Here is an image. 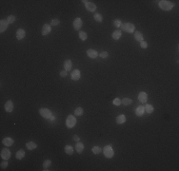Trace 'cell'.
Masks as SVG:
<instances>
[{
    "label": "cell",
    "mask_w": 179,
    "mask_h": 171,
    "mask_svg": "<svg viewBox=\"0 0 179 171\" xmlns=\"http://www.w3.org/2000/svg\"><path fill=\"white\" fill-rule=\"evenodd\" d=\"M104 155H105L106 158H108V159H111V158H112L114 156V151H113L111 146H106L104 147Z\"/></svg>",
    "instance_id": "obj_4"
},
{
    "label": "cell",
    "mask_w": 179,
    "mask_h": 171,
    "mask_svg": "<svg viewBox=\"0 0 179 171\" xmlns=\"http://www.w3.org/2000/svg\"><path fill=\"white\" fill-rule=\"evenodd\" d=\"M72 67H73V63H72V61H71L70 59H68V60H66V61L64 62V68H65L66 71L71 70V69H72Z\"/></svg>",
    "instance_id": "obj_18"
},
{
    "label": "cell",
    "mask_w": 179,
    "mask_h": 171,
    "mask_svg": "<svg viewBox=\"0 0 179 171\" xmlns=\"http://www.w3.org/2000/svg\"><path fill=\"white\" fill-rule=\"evenodd\" d=\"M83 112H84V110L82 107H77L76 109L74 110V114L76 115V116H81L82 114H83Z\"/></svg>",
    "instance_id": "obj_30"
},
{
    "label": "cell",
    "mask_w": 179,
    "mask_h": 171,
    "mask_svg": "<svg viewBox=\"0 0 179 171\" xmlns=\"http://www.w3.org/2000/svg\"><path fill=\"white\" fill-rule=\"evenodd\" d=\"M26 147H27V148H28L29 150H33V149L36 148L37 146L34 142H29V143L26 144Z\"/></svg>",
    "instance_id": "obj_23"
},
{
    "label": "cell",
    "mask_w": 179,
    "mask_h": 171,
    "mask_svg": "<svg viewBox=\"0 0 179 171\" xmlns=\"http://www.w3.org/2000/svg\"><path fill=\"white\" fill-rule=\"evenodd\" d=\"M51 165V160H45L43 163V168L44 170H48V168L50 167V165Z\"/></svg>",
    "instance_id": "obj_26"
},
{
    "label": "cell",
    "mask_w": 179,
    "mask_h": 171,
    "mask_svg": "<svg viewBox=\"0 0 179 171\" xmlns=\"http://www.w3.org/2000/svg\"><path fill=\"white\" fill-rule=\"evenodd\" d=\"M112 103H113L114 106H120V104H121V100H120L119 98H115V99L112 101Z\"/></svg>",
    "instance_id": "obj_35"
},
{
    "label": "cell",
    "mask_w": 179,
    "mask_h": 171,
    "mask_svg": "<svg viewBox=\"0 0 179 171\" xmlns=\"http://www.w3.org/2000/svg\"><path fill=\"white\" fill-rule=\"evenodd\" d=\"M8 165H9V164H8V162L7 161H5V162H2L1 163V165H0V166H1V168H7L8 167Z\"/></svg>",
    "instance_id": "obj_38"
},
{
    "label": "cell",
    "mask_w": 179,
    "mask_h": 171,
    "mask_svg": "<svg viewBox=\"0 0 179 171\" xmlns=\"http://www.w3.org/2000/svg\"><path fill=\"white\" fill-rule=\"evenodd\" d=\"M121 36H122V31H114L112 32V38L114 40H118Z\"/></svg>",
    "instance_id": "obj_24"
},
{
    "label": "cell",
    "mask_w": 179,
    "mask_h": 171,
    "mask_svg": "<svg viewBox=\"0 0 179 171\" xmlns=\"http://www.w3.org/2000/svg\"><path fill=\"white\" fill-rule=\"evenodd\" d=\"M147 99H148V95H147L146 92L141 91L138 94V100H139L141 103H146V102H147Z\"/></svg>",
    "instance_id": "obj_12"
},
{
    "label": "cell",
    "mask_w": 179,
    "mask_h": 171,
    "mask_svg": "<svg viewBox=\"0 0 179 171\" xmlns=\"http://www.w3.org/2000/svg\"><path fill=\"white\" fill-rule=\"evenodd\" d=\"M2 143H3V145L5 147H11V146L13 145V139L10 138V137H6V138H4L2 140Z\"/></svg>",
    "instance_id": "obj_13"
},
{
    "label": "cell",
    "mask_w": 179,
    "mask_h": 171,
    "mask_svg": "<svg viewBox=\"0 0 179 171\" xmlns=\"http://www.w3.org/2000/svg\"><path fill=\"white\" fill-rule=\"evenodd\" d=\"M113 25H114L116 28H120V27L123 25V23H122V21H121L120 19H115V20L113 21Z\"/></svg>",
    "instance_id": "obj_32"
},
{
    "label": "cell",
    "mask_w": 179,
    "mask_h": 171,
    "mask_svg": "<svg viewBox=\"0 0 179 171\" xmlns=\"http://www.w3.org/2000/svg\"><path fill=\"white\" fill-rule=\"evenodd\" d=\"M132 103V100L130 98H124L123 100H121V104L125 105V106H129Z\"/></svg>",
    "instance_id": "obj_28"
},
{
    "label": "cell",
    "mask_w": 179,
    "mask_h": 171,
    "mask_svg": "<svg viewBox=\"0 0 179 171\" xmlns=\"http://www.w3.org/2000/svg\"><path fill=\"white\" fill-rule=\"evenodd\" d=\"M87 54H88V56H89L90 58H93V59L96 58V57L98 56L97 51L94 50V49H88V50H87Z\"/></svg>",
    "instance_id": "obj_16"
},
{
    "label": "cell",
    "mask_w": 179,
    "mask_h": 171,
    "mask_svg": "<svg viewBox=\"0 0 179 171\" xmlns=\"http://www.w3.org/2000/svg\"><path fill=\"white\" fill-rule=\"evenodd\" d=\"M39 113H40V115L45 118V119H51V117H52V113H51V111L48 108H40L39 109Z\"/></svg>",
    "instance_id": "obj_5"
},
{
    "label": "cell",
    "mask_w": 179,
    "mask_h": 171,
    "mask_svg": "<svg viewBox=\"0 0 179 171\" xmlns=\"http://www.w3.org/2000/svg\"><path fill=\"white\" fill-rule=\"evenodd\" d=\"M158 5L160 7V9H162L163 11H167V12L171 11L174 7V4L169 0H161V1H159Z\"/></svg>",
    "instance_id": "obj_1"
},
{
    "label": "cell",
    "mask_w": 179,
    "mask_h": 171,
    "mask_svg": "<svg viewBox=\"0 0 179 171\" xmlns=\"http://www.w3.org/2000/svg\"><path fill=\"white\" fill-rule=\"evenodd\" d=\"M67 73H68V71L63 70V71L60 72V76H61V77H65V76H67Z\"/></svg>",
    "instance_id": "obj_40"
},
{
    "label": "cell",
    "mask_w": 179,
    "mask_h": 171,
    "mask_svg": "<svg viewBox=\"0 0 179 171\" xmlns=\"http://www.w3.org/2000/svg\"><path fill=\"white\" fill-rule=\"evenodd\" d=\"M102 151L101 147H93V154H99V153Z\"/></svg>",
    "instance_id": "obj_33"
},
{
    "label": "cell",
    "mask_w": 179,
    "mask_h": 171,
    "mask_svg": "<svg viewBox=\"0 0 179 171\" xmlns=\"http://www.w3.org/2000/svg\"><path fill=\"white\" fill-rule=\"evenodd\" d=\"M79 38H80L82 41H85L88 38V35L85 31H79Z\"/></svg>",
    "instance_id": "obj_29"
},
{
    "label": "cell",
    "mask_w": 179,
    "mask_h": 171,
    "mask_svg": "<svg viewBox=\"0 0 179 171\" xmlns=\"http://www.w3.org/2000/svg\"><path fill=\"white\" fill-rule=\"evenodd\" d=\"M145 111H147L148 113H153V105H151V104H147L145 107Z\"/></svg>",
    "instance_id": "obj_25"
},
{
    "label": "cell",
    "mask_w": 179,
    "mask_h": 171,
    "mask_svg": "<svg viewBox=\"0 0 179 171\" xmlns=\"http://www.w3.org/2000/svg\"><path fill=\"white\" fill-rule=\"evenodd\" d=\"M75 149L78 153H82L84 150V145L81 143V142H77L76 146H75Z\"/></svg>",
    "instance_id": "obj_21"
},
{
    "label": "cell",
    "mask_w": 179,
    "mask_h": 171,
    "mask_svg": "<svg viewBox=\"0 0 179 171\" xmlns=\"http://www.w3.org/2000/svg\"><path fill=\"white\" fill-rule=\"evenodd\" d=\"M73 139L74 141H76V142H79V137L77 136V135H74V137H73Z\"/></svg>",
    "instance_id": "obj_41"
},
{
    "label": "cell",
    "mask_w": 179,
    "mask_h": 171,
    "mask_svg": "<svg viewBox=\"0 0 179 171\" xmlns=\"http://www.w3.org/2000/svg\"><path fill=\"white\" fill-rule=\"evenodd\" d=\"M99 56H100L101 58H107V57L109 56V53H108L107 51H102V52L99 54Z\"/></svg>",
    "instance_id": "obj_37"
},
{
    "label": "cell",
    "mask_w": 179,
    "mask_h": 171,
    "mask_svg": "<svg viewBox=\"0 0 179 171\" xmlns=\"http://www.w3.org/2000/svg\"><path fill=\"white\" fill-rule=\"evenodd\" d=\"M76 125V118L74 115H69L66 120V126L68 128H73Z\"/></svg>",
    "instance_id": "obj_3"
},
{
    "label": "cell",
    "mask_w": 179,
    "mask_h": 171,
    "mask_svg": "<svg viewBox=\"0 0 179 171\" xmlns=\"http://www.w3.org/2000/svg\"><path fill=\"white\" fill-rule=\"evenodd\" d=\"M94 20L96 22H102L103 21V17H102V15L100 13H95L94 14Z\"/></svg>",
    "instance_id": "obj_31"
},
{
    "label": "cell",
    "mask_w": 179,
    "mask_h": 171,
    "mask_svg": "<svg viewBox=\"0 0 179 171\" xmlns=\"http://www.w3.org/2000/svg\"><path fill=\"white\" fill-rule=\"evenodd\" d=\"M82 26H83V21H82V19L79 18V17H77V18L74 19V30H76V31H79Z\"/></svg>",
    "instance_id": "obj_8"
},
{
    "label": "cell",
    "mask_w": 179,
    "mask_h": 171,
    "mask_svg": "<svg viewBox=\"0 0 179 171\" xmlns=\"http://www.w3.org/2000/svg\"><path fill=\"white\" fill-rule=\"evenodd\" d=\"M1 158L4 161H8L11 158V151L8 148H3L1 150Z\"/></svg>",
    "instance_id": "obj_7"
},
{
    "label": "cell",
    "mask_w": 179,
    "mask_h": 171,
    "mask_svg": "<svg viewBox=\"0 0 179 171\" xmlns=\"http://www.w3.org/2000/svg\"><path fill=\"white\" fill-rule=\"evenodd\" d=\"M144 113H145V107H144L143 106H139V107L135 109V114L137 116H139V117L143 116Z\"/></svg>",
    "instance_id": "obj_17"
},
{
    "label": "cell",
    "mask_w": 179,
    "mask_h": 171,
    "mask_svg": "<svg viewBox=\"0 0 179 171\" xmlns=\"http://www.w3.org/2000/svg\"><path fill=\"white\" fill-rule=\"evenodd\" d=\"M8 22H9V24H12L14 21H15V16L14 15H10V16H8Z\"/></svg>",
    "instance_id": "obj_34"
},
{
    "label": "cell",
    "mask_w": 179,
    "mask_h": 171,
    "mask_svg": "<svg viewBox=\"0 0 179 171\" xmlns=\"http://www.w3.org/2000/svg\"><path fill=\"white\" fill-rule=\"evenodd\" d=\"M80 76L81 73L79 69H74V71L72 72V79L74 80V81H78V80L80 79Z\"/></svg>",
    "instance_id": "obj_10"
},
{
    "label": "cell",
    "mask_w": 179,
    "mask_h": 171,
    "mask_svg": "<svg viewBox=\"0 0 179 171\" xmlns=\"http://www.w3.org/2000/svg\"><path fill=\"white\" fill-rule=\"evenodd\" d=\"M121 31H127L129 33H132L135 31V27L132 23H126V24H123L121 27H120Z\"/></svg>",
    "instance_id": "obj_2"
},
{
    "label": "cell",
    "mask_w": 179,
    "mask_h": 171,
    "mask_svg": "<svg viewBox=\"0 0 179 171\" xmlns=\"http://www.w3.org/2000/svg\"><path fill=\"white\" fill-rule=\"evenodd\" d=\"M125 122H126V116L124 114H120V115H118L116 117V123L118 125H122Z\"/></svg>",
    "instance_id": "obj_19"
},
{
    "label": "cell",
    "mask_w": 179,
    "mask_h": 171,
    "mask_svg": "<svg viewBox=\"0 0 179 171\" xmlns=\"http://www.w3.org/2000/svg\"><path fill=\"white\" fill-rule=\"evenodd\" d=\"M51 25L45 24L43 26V28H42V31H41V33H42V35H48L50 32H51Z\"/></svg>",
    "instance_id": "obj_11"
},
{
    "label": "cell",
    "mask_w": 179,
    "mask_h": 171,
    "mask_svg": "<svg viewBox=\"0 0 179 171\" xmlns=\"http://www.w3.org/2000/svg\"><path fill=\"white\" fill-rule=\"evenodd\" d=\"M59 24H60L59 19H53V20H51V25H52V26H57V25Z\"/></svg>",
    "instance_id": "obj_36"
},
{
    "label": "cell",
    "mask_w": 179,
    "mask_h": 171,
    "mask_svg": "<svg viewBox=\"0 0 179 171\" xmlns=\"http://www.w3.org/2000/svg\"><path fill=\"white\" fill-rule=\"evenodd\" d=\"M82 2L85 3V6H86V9L89 11V12H94L96 10V6L95 4L93 3V2H90V1H86V0H83Z\"/></svg>",
    "instance_id": "obj_6"
},
{
    "label": "cell",
    "mask_w": 179,
    "mask_h": 171,
    "mask_svg": "<svg viewBox=\"0 0 179 171\" xmlns=\"http://www.w3.org/2000/svg\"><path fill=\"white\" fill-rule=\"evenodd\" d=\"M140 46H141V48H142V49H147V47H148V43L146 42V41H142V42L140 43Z\"/></svg>",
    "instance_id": "obj_39"
},
{
    "label": "cell",
    "mask_w": 179,
    "mask_h": 171,
    "mask_svg": "<svg viewBox=\"0 0 179 171\" xmlns=\"http://www.w3.org/2000/svg\"><path fill=\"white\" fill-rule=\"evenodd\" d=\"M15 157H16V159H17V160H22V159H23V158L25 157L24 149H20V150H18V151L16 152Z\"/></svg>",
    "instance_id": "obj_22"
},
{
    "label": "cell",
    "mask_w": 179,
    "mask_h": 171,
    "mask_svg": "<svg viewBox=\"0 0 179 171\" xmlns=\"http://www.w3.org/2000/svg\"><path fill=\"white\" fill-rule=\"evenodd\" d=\"M134 39L138 42H142L144 41V37H143V34L140 32V31H135V34H134Z\"/></svg>",
    "instance_id": "obj_20"
},
{
    "label": "cell",
    "mask_w": 179,
    "mask_h": 171,
    "mask_svg": "<svg viewBox=\"0 0 179 171\" xmlns=\"http://www.w3.org/2000/svg\"><path fill=\"white\" fill-rule=\"evenodd\" d=\"M4 107H5V110H6L7 112H12V110H13V103H12V101L9 100L5 104Z\"/></svg>",
    "instance_id": "obj_14"
},
{
    "label": "cell",
    "mask_w": 179,
    "mask_h": 171,
    "mask_svg": "<svg viewBox=\"0 0 179 171\" xmlns=\"http://www.w3.org/2000/svg\"><path fill=\"white\" fill-rule=\"evenodd\" d=\"M65 152H66V154H68V155H72V154L74 153V148H73V147L66 146V147H65Z\"/></svg>",
    "instance_id": "obj_27"
},
{
    "label": "cell",
    "mask_w": 179,
    "mask_h": 171,
    "mask_svg": "<svg viewBox=\"0 0 179 171\" xmlns=\"http://www.w3.org/2000/svg\"><path fill=\"white\" fill-rule=\"evenodd\" d=\"M26 35V32L23 29H18L17 31H16V38H17V40H22L23 38L25 37Z\"/></svg>",
    "instance_id": "obj_15"
},
{
    "label": "cell",
    "mask_w": 179,
    "mask_h": 171,
    "mask_svg": "<svg viewBox=\"0 0 179 171\" xmlns=\"http://www.w3.org/2000/svg\"><path fill=\"white\" fill-rule=\"evenodd\" d=\"M9 27V22L6 19H2L0 21V32H4Z\"/></svg>",
    "instance_id": "obj_9"
}]
</instances>
